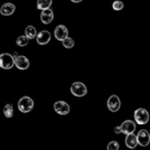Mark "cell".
Masks as SVG:
<instances>
[{
	"label": "cell",
	"instance_id": "cell-21",
	"mask_svg": "<svg viewBox=\"0 0 150 150\" xmlns=\"http://www.w3.org/2000/svg\"><path fill=\"white\" fill-rule=\"evenodd\" d=\"M119 143L117 141H111L107 145V150H118Z\"/></svg>",
	"mask_w": 150,
	"mask_h": 150
},
{
	"label": "cell",
	"instance_id": "cell-6",
	"mask_svg": "<svg viewBox=\"0 0 150 150\" xmlns=\"http://www.w3.org/2000/svg\"><path fill=\"white\" fill-rule=\"evenodd\" d=\"M54 109L58 114L60 115H67L70 112V106L68 103L64 101H58L54 104Z\"/></svg>",
	"mask_w": 150,
	"mask_h": 150
},
{
	"label": "cell",
	"instance_id": "cell-2",
	"mask_svg": "<svg viewBox=\"0 0 150 150\" xmlns=\"http://www.w3.org/2000/svg\"><path fill=\"white\" fill-rule=\"evenodd\" d=\"M13 66H16V59L13 54H7V52L0 54V67L1 68L8 70V69L13 68Z\"/></svg>",
	"mask_w": 150,
	"mask_h": 150
},
{
	"label": "cell",
	"instance_id": "cell-18",
	"mask_svg": "<svg viewBox=\"0 0 150 150\" xmlns=\"http://www.w3.org/2000/svg\"><path fill=\"white\" fill-rule=\"evenodd\" d=\"M29 40L30 39L26 35H21V36L18 37V39L16 42H17V44L19 46H22V47H23V46H26V45L29 44Z\"/></svg>",
	"mask_w": 150,
	"mask_h": 150
},
{
	"label": "cell",
	"instance_id": "cell-19",
	"mask_svg": "<svg viewBox=\"0 0 150 150\" xmlns=\"http://www.w3.org/2000/svg\"><path fill=\"white\" fill-rule=\"evenodd\" d=\"M62 43H63V46H64V47H66V48H72L73 46H74V44H75L74 40H73L72 38H70V37L66 38L64 41H62Z\"/></svg>",
	"mask_w": 150,
	"mask_h": 150
},
{
	"label": "cell",
	"instance_id": "cell-11",
	"mask_svg": "<svg viewBox=\"0 0 150 150\" xmlns=\"http://www.w3.org/2000/svg\"><path fill=\"white\" fill-rule=\"evenodd\" d=\"M16 67L20 70H26L29 68L30 62L28 60L27 57L25 56H18L16 57Z\"/></svg>",
	"mask_w": 150,
	"mask_h": 150
},
{
	"label": "cell",
	"instance_id": "cell-9",
	"mask_svg": "<svg viewBox=\"0 0 150 150\" xmlns=\"http://www.w3.org/2000/svg\"><path fill=\"white\" fill-rule=\"evenodd\" d=\"M120 127L122 134H125V135L134 134V132L136 131V122H134L133 120H125Z\"/></svg>",
	"mask_w": 150,
	"mask_h": 150
},
{
	"label": "cell",
	"instance_id": "cell-15",
	"mask_svg": "<svg viewBox=\"0 0 150 150\" xmlns=\"http://www.w3.org/2000/svg\"><path fill=\"white\" fill-rule=\"evenodd\" d=\"M52 0H37V8L40 11H44L52 6Z\"/></svg>",
	"mask_w": 150,
	"mask_h": 150
},
{
	"label": "cell",
	"instance_id": "cell-10",
	"mask_svg": "<svg viewBox=\"0 0 150 150\" xmlns=\"http://www.w3.org/2000/svg\"><path fill=\"white\" fill-rule=\"evenodd\" d=\"M50 38H52V36H50V31L43 30V31L39 32L37 34L36 40H37V43L40 44V45H45V44H47L50 41Z\"/></svg>",
	"mask_w": 150,
	"mask_h": 150
},
{
	"label": "cell",
	"instance_id": "cell-5",
	"mask_svg": "<svg viewBox=\"0 0 150 150\" xmlns=\"http://www.w3.org/2000/svg\"><path fill=\"white\" fill-rule=\"evenodd\" d=\"M107 107L111 112H117L120 108V100H119L118 96L112 95L109 97L107 100Z\"/></svg>",
	"mask_w": 150,
	"mask_h": 150
},
{
	"label": "cell",
	"instance_id": "cell-1",
	"mask_svg": "<svg viewBox=\"0 0 150 150\" xmlns=\"http://www.w3.org/2000/svg\"><path fill=\"white\" fill-rule=\"evenodd\" d=\"M34 107V102L30 97L24 96L18 102V108L21 112L23 113H28L33 109Z\"/></svg>",
	"mask_w": 150,
	"mask_h": 150
},
{
	"label": "cell",
	"instance_id": "cell-20",
	"mask_svg": "<svg viewBox=\"0 0 150 150\" xmlns=\"http://www.w3.org/2000/svg\"><path fill=\"white\" fill-rule=\"evenodd\" d=\"M123 7H125V4H123V2L120 1V0H116V1H114L112 3V8L114 11H121Z\"/></svg>",
	"mask_w": 150,
	"mask_h": 150
},
{
	"label": "cell",
	"instance_id": "cell-3",
	"mask_svg": "<svg viewBox=\"0 0 150 150\" xmlns=\"http://www.w3.org/2000/svg\"><path fill=\"white\" fill-rule=\"evenodd\" d=\"M71 94L75 97H78V98H81V97L86 96V93H88V88H86V84L82 83L80 81H76L74 83H72L70 88Z\"/></svg>",
	"mask_w": 150,
	"mask_h": 150
},
{
	"label": "cell",
	"instance_id": "cell-16",
	"mask_svg": "<svg viewBox=\"0 0 150 150\" xmlns=\"http://www.w3.org/2000/svg\"><path fill=\"white\" fill-rule=\"evenodd\" d=\"M37 31H36L35 27L33 26H28L25 29V35L27 36L29 39H33V38L37 37Z\"/></svg>",
	"mask_w": 150,
	"mask_h": 150
},
{
	"label": "cell",
	"instance_id": "cell-14",
	"mask_svg": "<svg viewBox=\"0 0 150 150\" xmlns=\"http://www.w3.org/2000/svg\"><path fill=\"white\" fill-rule=\"evenodd\" d=\"M125 145L129 148H131V149H134V148L137 147V145H139L137 136L134 135V134L127 135V137H125Z\"/></svg>",
	"mask_w": 150,
	"mask_h": 150
},
{
	"label": "cell",
	"instance_id": "cell-23",
	"mask_svg": "<svg viewBox=\"0 0 150 150\" xmlns=\"http://www.w3.org/2000/svg\"><path fill=\"white\" fill-rule=\"evenodd\" d=\"M72 2H74V3H79V2H81L82 0H71Z\"/></svg>",
	"mask_w": 150,
	"mask_h": 150
},
{
	"label": "cell",
	"instance_id": "cell-4",
	"mask_svg": "<svg viewBox=\"0 0 150 150\" xmlns=\"http://www.w3.org/2000/svg\"><path fill=\"white\" fill-rule=\"evenodd\" d=\"M134 117L138 125H146L149 121V113L144 108L137 109L134 113Z\"/></svg>",
	"mask_w": 150,
	"mask_h": 150
},
{
	"label": "cell",
	"instance_id": "cell-7",
	"mask_svg": "<svg viewBox=\"0 0 150 150\" xmlns=\"http://www.w3.org/2000/svg\"><path fill=\"white\" fill-rule=\"evenodd\" d=\"M137 138H138V143H139L140 146H148L150 143V134L147 129H140L138 132V135H137Z\"/></svg>",
	"mask_w": 150,
	"mask_h": 150
},
{
	"label": "cell",
	"instance_id": "cell-8",
	"mask_svg": "<svg viewBox=\"0 0 150 150\" xmlns=\"http://www.w3.org/2000/svg\"><path fill=\"white\" fill-rule=\"evenodd\" d=\"M54 37L57 40H60V41H64L66 38H68V29L65 27L64 25H59L54 29Z\"/></svg>",
	"mask_w": 150,
	"mask_h": 150
},
{
	"label": "cell",
	"instance_id": "cell-12",
	"mask_svg": "<svg viewBox=\"0 0 150 150\" xmlns=\"http://www.w3.org/2000/svg\"><path fill=\"white\" fill-rule=\"evenodd\" d=\"M40 20H41V22L44 25L50 24L52 22V20H54V11L50 8L42 11L41 13H40Z\"/></svg>",
	"mask_w": 150,
	"mask_h": 150
},
{
	"label": "cell",
	"instance_id": "cell-13",
	"mask_svg": "<svg viewBox=\"0 0 150 150\" xmlns=\"http://www.w3.org/2000/svg\"><path fill=\"white\" fill-rule=\"evenodd\" d=\"M16 11V6L13 3H4L2 6L0 7V13L2 16H11Z\"/></svg>",
	"mask_w": 150,
	"mask_h": 150
},
{
	"label": "cell",
	"instance_id": "cell-22",
	"mask_svg": "<svg viewBox=\"0 0 150 150\" xmlns=\"http://www.w3.org/2000/svg\"><path fill=\"white\" fill-rule=\"evenodd\" d=\"M114 133L115 134H120V133H122V132H121V127H120V125H117V127H114Z\"/></svg>",
	"mask_w": 150,
	"mask_h": 150
},
{
	"label": "cell",
	"instance_id": "cell-17",
	"mask_svg": "<svg viewBox=\"0 0 150 150\" xmlns=\"http://www.w3.org/2000/svg\"><path fill=\"white\" fill-rule=\"evenodd\" d=\"M3 114L7 118H11L13 116V107L11 104H6L3 108Z\"/></svg>",
	"mask_w": 150,
	"mask_h": 150
}]
</instances>
